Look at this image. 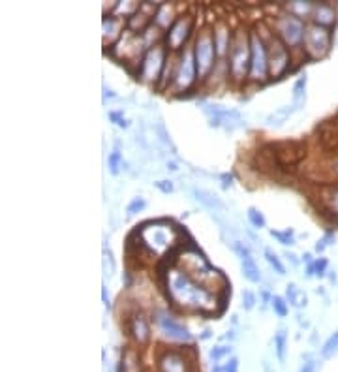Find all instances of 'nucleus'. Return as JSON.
I'll return each instance as SVG.
<instances>
[{
  "mask_svg": "<svg viewBox=\"0 0 338 372\" xmlns=\"http://www.w3.org/2000/svg\"><path fill=\"white\" fill-rule=\"evenodd\" d=\"M160 278L171 307H175L181 312L207 316V314H218L226 305V297L208 292L203 284L194 281L188 273H184L171 261H166Z\"/></svg>",
  "mask_w": 338,
  "mask_h": 372,
  "instance_id": "f257e3e1",
  "label": "nucleus"
},
{
  "mask_svg": "<svg viewBox=\"0 0 338 372\" xmlns=\"http://www.w3.org/2000/svg\"><path fill=\"white\" fill-rule=\"evenodd\" d=\"M184 236L186 233L169 218L147 220L130 233L128 250L132 248H136L137 252L143 250L145 254L163 260V258L175 254L181 247H184V242H182Z\"/></svg>",
  "mask_w": 338,
  "mask_h": 372,
  "instance_id": "f03ea898",
  "label": "nucleus"
},
{
  "mask_svg": "<svg viewBox=\"0 0 338 372\" xmlns=\"http://www.w3.org/2000/svg\"><path fill=\"white\" fill-rule=\"evenodd\" d=\"M226 64H228L229 83H233L235 87L247 85L250 76V28L244 26L235 28Z\"/></svg>",
  "mask_w": 338,
  "mask_h": 372,
  "instance_id": "7ed1b4c3",
  "label": "nucleus"
},
{
  "mask_svg": "<svg viewBox=\"0 0 338 372\" xmlns=\"http://www.w3.org/2000/svg\"><path fill=\"white\" fill-rule=\"evenodd\" d=\"M192 49H194V59L195 66H197L199 83H208V79L213 78L216 66H218V53H216L211 25L199 26V30H197L194 42H192Z\"/></svg>",
  "mask_w": 338,
  "mask_h": 372,
  "instance_id": "20e7f679",
  "label": "nucleus"
},
{
  "mask_svg": "<svg viewBox=\"0 0 338 372\" xmlns=\"http://www.w3.org/2000/svg\"><path fill=\"white\" fill-rule=\"evenodd\" d=\"M267 39V49H269V78L276 79L286 78L287 73L293 72V51L290 47L271 30L269 25H256Z\"/></svg>",
  "mask_w": 338,
  "mask_h": 372,
  "instance_id": "39448f33",
  "label": "nucleus"
},
{
  "mask_svg": "<svg viewBox=\"0 0 338 372\" xmlns=\"http://www.w3.org/2000/svg\"><path fill=\"white\" fill-rule=\"evenodd\" d=\"M199 78H197V66H195L194 49L192 46L184 47L181 53H177L175 72H173V81L169 85L168 92L175 96H184L197 87Z\"/></svg>",
  "mask_w": 338,
  "mask_h": 372,
  "instance_id": "423d86ee",
  "label": "nucleus"
},
{
  "mask_svg": "<svg viewBox=\"0 0 338 372\" xmlns=\"http://www.w3.org/2000/svg\"><path fill=\"white\" fill-rule=\"evenodd\" d=\"M168 59H169V51L163 44L149 47V51L145 53V57L141 59L139 66H137V70L134 76H136L143 85L154 87L158 91V89H160V83H162L163 73H166Z\"/></svg>",
  "mask_w": 338,
  "mask_h": 372,
  "instance_id": "0eeeda50",
  "label": "nucleus"
},
{
  "mask_svg": "<svg viewBox=\"0 0 338 372\" xmlns=\"http://www.w3.org/2000/svg\"><path fill=\"white\" fill-rule=\"evenodd\" d=\"M269 26L293 53H303V42H305L306 23L293 17L280 8V12L269 21Z\"/></svg>",
  "mask_w": 338,
  "mask_h": 372,
  "instance_id": "6e6552de",
  "label": "nucleus"
},
{
  "mask_svg": "<svg viewBox=\"0 0 338 372\" xmlns=\"http://www.w3.org/2000/svg\"><path fill=\"white\" fill-rule=\"evenodd\" d=\"M147 51H149V46L145 44L143 36L126 30L123 38L117 42V46L111 47L109 55L117 62L126 66L132 73H136L137 66H139Z\"/></svg>",
  "mask_w": 338,
  "mask_h": 372,
  "instance_id": "1a4fd4ad",
  "label": "nucleus"
},
{
  "mask_svg": "<svg viewBox=\"0 0 338 372\" xmlns=\"http://www.w3.org/2000/svg\"><path fill=\"white\" fill-rule=\"evenodd\" d=\"M269 49L267 39L260 33L258 26L250 28V76L248 83L252 85H265L269 81Z\"/></svg>",
  "mask_w": 338,
  "mask_h": 372,
  "instance_id": "9d476101",
  "label": "nucleus"
},
{
  "mask_svg": "<svg viewBox=\"0 0 338 372\" xmlns=\"http://www.w3.org/2000/svg\"><path fill=\"white\" fill-rule=\"evenodd\" d=\"M195 26H197V19H195L194 12H181L179 17L173 21V25L169 26L166 34H163V46L168 47L169 53H181L184 47L192 46L190 39L194 42Z\"/></svg>",
  "mask_w": 338,
  "mask_h": 372,
  "instance_id": "9b49d317",
  "label": "nucleus"
},
{
  "mask_svg": "<svg viewBox=\"0 0 338 372\" xmlns=\"http://www.w3.org/2000/svg\"><path fill=\"white\" fill-rule=\"evenodd\" d=\"M158 327V331L162 335L163 339L173 344H192L194 342V335L190 333V329L182 324L179 318H175L173 314L169 312L168 308L157 307L152 310V318Z\"/></svg>",
  "mask_w": 338,
  "mask_h": 372,
  "instance_id": "f8f14e48",
  "label": "nucleus"
},
{
  "mask_svg": "<svg viewBox=\"0 0 338 372\" xmlns=\"http://www.w3.org/2000/svg\"><path fill=\"white\" fill-rule=\"evenodd\" d=\"M332 28L319 26L316 23H306L305 42H303V55L305 59L321 60L332 49Z\"/></svg>",
  "mask_w": 338,
  "mask_h": 372,
  "instance_id": "ddd939ff",
  "label": "nucleus"
},
{
  "mask_svg": "<svg viewBox=\"0 0 338 372\" xmlns=\"http://www.w3.org/2000/svg\"><path fill=\"white\" fill-rule=\"evenodd\" d=\"M202 109L208 117V126L211 128H224V130L233 132L237 128L247 126V121L242 118L241 113L237 109H231V107H226V105L207 102V104L202 105Z\"/></svg>",
  "mask_w": 338,
  "mask_h": 372,
  "instance_id": "4468645a",
  "label": "nucleus"
},
{
  "mask_svg": "<svg viewBox=\"0 0 338 372\" xmlns=\"http://www.w3.org/2000/svg\"><path fill=\"white\" fill-rule=\"evenodd\" d=\"M190 348H163L158 353V371L160 372H195L194 357L188 352Z\"/></svg>",
  "mask_w": 338,
  "mask_h": 372,
  "instance_id": "2eb2a0df",
  "label": "nucleus"
},
{
  "mask_svg": "<svg viewBox=\"0 0 338 372\" xmlns=\"http://www.w3.org/2000/svg\"><path fill=\"white\" fill-rule=\"evenodd\" d=\"M265 152L271 157L273 166H278L282 170L293 168L305 158L306 147L299 141H286V143L267 145Z\"/></svg>",
  "mask_w": 338,
  "mask_h": 372,
  "instance_id": "dca6fc26",
  "label": "nucleus"
},
{
  "mask_svg": "<svg viewBox=\"0 0 338 372\" xmlns=\"http://www.w3.org/2000/svg\"><path fill=\"white\" fill-rule=\"evenodd\" d=\"M126 331L137 346H147L152 339V327H150V318L141 310L134 308L126 316Z\"/></svg>",
  "mask_w": 338,
  "mask_h": 372,
  "instance_id": "f3484780",
  "label": "nucleus"
},
{
  "mask_svg": "<svg viewBox=\"0 0 338 372\" xmlns=\"http://www.w3.org/2000/svg\"><path fill=\"white\" fill-rule=\"evenodd\" d=\"M231 248H233V252L237 254L239 261H241V273L242 276L247 278L248 282H252V284H260L261 282V271L258 267V263L254 260L252 252H250V248L241 241H233L231 242Z\"/></svg>",
  "mask_w": 338,
  "mask_h": 372,
  "instance_id": "a211bd4d",
  "label": "nucleus"
},
{
  "mask_svg": "<svg viewBox=\"0 0 338 372\" xmlns=\"http://www.w3.org/2000/svg\"><path fill=\"white\" fill-rule=\"evenodd\" d=\"M211 28H213V38H215L216 53H218V62H226L229 49H231L235 30L226 19L215 21V23L211 25Z\"/></svg>",
  "mask_w": 338,
  "mask_h": 372,
  "instance_id": "6ab92c4d",
  "label": "nucleus"
},
{
  "mask_svg": "<svg viewBox=\"0 0 338 372\" xmlns=\"http://www.w3.org/2000/svg\"><path fill=\"white\" fill-rule=\"evenodd\" d=\"M126 33V21L118 19L115 15H105L102 21V38H104V47L111 49L117 46V42Z\"/></svg>",
  "mask_w": 338,
  "mask_h": 372,
  "instance_id": "aec40b11",
  "label": "nucleus"
},
{
  "mask_svg": "<svg viewBox=\"0 0 338 372\" xmlns=\"http://www.w3.org/2000/svg\"><path fill=\"white\" fill-rule=\"evenodd\" d=\"M310 23L326 26V28H332L337 25V6L331 4V2H316Z\"/></svg>",
  "mask_w": 338,
  "mask_h": 372,
  "instance_id": "412c9836",
  "label": "nucleus"
},
{
  "mask_svg": "<svg viewBox=\"0 0 338 372\" xmlns=\"http://www.w3.org/2000/svg\"><path fill=\"white\" fill-rule=\"evenodd\" d=\"M192 196H194L195 202L203 205V207L211 211V213H224V211H226V205L222 203L220 197L213 194V192H208V190L194 186V188H192Z\"/></svg>",
  "mask_w": 338,
  "mask_h": 372,
  "instance_id": "4be33fe9",
  "label": "nucleus"
},
{
  "mask_svg": "<svg viewBox=\"0 0 338 372\" xmlns=\"http://www.w3.org/2000/svg\"><path fill=\"white\" fill-rule=\"evenodd\" d=\"M280 8H282L284 12L290 13V15H293V17L305 21V23H310L314 8H316V2H310V0H295V2H286V4H282Z\"/></svg>",
  "mask_w": 338,
  "mask_h": 372,
  "instance_id": "5701e85b",
  "label": "nucleus"
},
{
  "mask_svg": "<svg viewBox=\"0 0 338 372\" xmlns=\"http://www.w3.org/2000/svg\"><path fill=\"white\" fill-rule=\"evenodd\" d=\"M179 17V12H177V8L173 4H169V2H158V10L157 15H154V25L160 28V30H168L169 26L173 25V21Z\"/></svg>",
  "mask_w": 338,
  "mask_h": 372,
  "instance_id": "b1692460",
  "label": "nucleus"
},
{
  "mask_svg": "<svg viewBox=\"0 0 338 372\" xmlns=\"http://www.w3.org/2000/svg\"><path fill=\"white\" fill-rule=\"evenodd\" d=\"M293 113H295V107L293 105H282V107H276L274 112H271L267 115L265 123L269 128H280L290 121Z\"/></svg>",
  "mask_w": 338,
  "mask_h": 372,
  "instance_id": "393cba45",
  "label": "nucleus"
},
{
  "mask_svg": "<svg viewBox=\"0 0 338 372\" xmlns=\"http://www.w3.org/2000/svg\"><path fill=\"white\" fill-rule=\"evenodd\" d=\"M286 299L287 303H290V307L297 308V310H301V308H305L306 305H308V295H306L305 290H301L297 284H293V282H290L286 286Z\"/></svg>",
  "mask_w": 338,
  "mask_h": 372,
  "instance_id": "a878e982",
  "label": "nucleus"
},
{
  "mask_svg": "<svg viewBox=\"0 0 338 372\" xmlns=\"http://www.w3.org/2000/svg\"><path fill=\"white\" fill-rule=\"evenodd\" d=\"M306 85H308V78L305 76H301L295 83H293V107H295V112H301L306 104Z\"/></svg>",
  "mask_w": 338,
  "mask_h": 372,
  "instance_id": "bb28decb",
  "label": "nucleus"
},
{
  "mask_svg": "<svg viewBox=\"0 0 338 372\" xmlns=\"http://www.w3.org/2000/svg\"><path fill=\"white\" fill-rule=\"evenodd\" d=\"M139 369H141V361L137 357V352L132 348H126L121 357L118 372H139Z\"/></svg>",
  "mask_w": 338,
  "mask_h": 372,
  "instance_id": "cd10ccee",
  "label": "nucleus"
},
{
  "mask_svg": "<svg viewBox=\"0 0 338 372\" xmlns=\"http://www.w3.org/2000/svg\"><path fill=\"white\" fill-rule=\"evenodd\" d=\"M118 141H117V147L111 150L109 157H107V170H109V173L113 177L121 175L124 170H126V162H124V157L123 152H121V149H118Z\"/></svg>",
  "mask_w": 338,
  "mask_h": 372,
  "instance_id": "c85d7f7f",
  "label": "nucleus"
},
{
  "mask_svg": "<svg viewBox=\"0 0 338 372\" xmlns=\"http://www.w3.org/2000/svg\"><path fill=\"white\" fill-rule=\"evenodd\" d=\"M321 203L335 218H338V184L329 186V188L321 194Z\"/></svg>",
  "mask_w": 338,
  "mask_h": 372,
  "instance_id": "c756f323",
  "label": "nucleus"
},
{
  "mask_svg": "<svg viewBox=\"0 0 338 372\" xmlns=\"http://www.w3.org/2000/svg\"><path fill=\"white\" fill-rule=\"evenodd\" d=\"M274 353L278 357L280 363L286 361V353H287V331L284 327H280L278 331L274 333Z\"/></svg>",
  "mask_w": 338,
  "mask_h": 372,
  "instance_id": "7c9ffc66",
  "label": "nucleus"
},
{
  "mask_svg": "<svg viewBox=\"0 0 338 372\" xmlns=\"http://www.w3.org/2000/svg\"><path fill=\"white\" fill-rule=\"evenodd\" d=\"M263 256H265L267 263L271 265V269H273L278 276H284V274H286V265L282 263V260H280L278 254L274 252L273 248H265V250H263Z\"/></svg>",
  "mask_w": 338,
  "mask_h": 372,
  "instance_id": "2f4dec72",
  "label": "nucleus"
},
{
  "mask_svg": "<svg viewBox=\"0 0 338 372\" xmlns=\"http://www.w3.org/2000/svg\"><path fill=\"white\" fill-rule=\"evenodd\" d=\"M231 353H233L231 344H218V346L208 350V360L213 361L215 365H218L222 360H228V357H231Z\"/></svg>",
  "mask_w": 338,
  "mask_h": 372,
  "instance_id": "473e14b6",
  "label": "nucleus"
},
{
  "mask_svg": "<svg viewBox=\"0 0 338 372\" xmlns=\"http://www.w3.org/2000/svg\"><path fill=\"white\" fill-rule=\"evenodd\" d=\"M269 233H271V237H273V239H276L280 245H284V247H293V245L297 242V239H295V231H293L292 228L271 229Z\"/></svg>",
  "mask_w": 338,
  "mask_h": 372,
  "instance_id": "72a5a7b5",
  "label": "nucleus"
},
{
  "mask_svg": "<svg viewBox=\"0 0 338 372\" xmlns=\"http://www.w3.org/2000/svg\"><path fill=\"white\" fill-rule=\"evenodd\" d=\"M337 353H338V331H335V333L323 342V346L319 350V355H321V360H331V357L337 355Z\"/></svg>",
  "mask_w": 338,
  "mask_h": 372,
  "instance_id": "f704fd0d",
  "label": "nucleus"
},
{
  "mask_svg": "<svg viewBox=\"0 0 338 372\" xmlns=\"http://www.w3.org/2000/svg\"><path fill=\"white\" fill-rule=\"evenodd\" d=\"M247 218L248 222H250V226H252L254 229H263L267 226V218L265 215L261 213L258 207H248L247 209Z\"/></svg>",
  "mask_w": 338,
  "mask_h": 372,
  "instance_id": "c9c22d12",
  "label": "nucleus"
},
{
  "mask_svg": "<svg viewBox=\"0 0 338 372\" xmlns=\"http://www.w3.org/2000/svg\"><path fill=\"white\" fill-rule=\"evenodd\" d=\"M271 308H273L274 314H276L278 318H286L287 314H290V303H287L286 297H282V295H273Z\"/></svg>",
  "mask_w": 338,
  "mask_h": 372,
  "instance_id": "e433bc0d",
  "label": "nucleus"
},
{
  "mask_svg": "<svg viewBox=\"0 0 338 372\" xmlns=\"http://www.w3.org/2000/svg\"><path fill=\"white\" fill-rule=\"evenodd\" d=\"M145 209H147V200H145V197H141V196L132 197V202L128 203V207H126V216L132 218V216L143 213Z\"/></svg>",
  "mask_w": 338,
  "mask_h": 372,
  "instance_id": "4c0bfd02",
  "label": "nucleus"
},
{
  "mask_svg": "<svg viewBox=\"0 0 338 372\" xmlns=\"http://www.w3.org/2000/svg\"><path fill=\"white\" fill-rule=\"evenodd\" d=\"M154 132H157L158 136V141L166 147V149H171V152L175 154L177 152V147L173 145V141H171V136L168 134V130H166V126H163L162 123L157 124V128H154Z\"/></svg>",
  "mask_w": 338,
  "mask_h": 372,
  "instance_id": "58836bf2",
  "label": "nucleus"
},
{
  "mask_svg": "<svg viewBox=\"0 0 338 372\" xmlns=\"http://www.w3.org/2000/svg\"><path fill=\"white\" fill-rule=\"evenodd\" d=\"M107 118H109L111 123L115 124V126L123 128V130H126V128L130 126V121L126 118V115H124L123 109H111V112L107 113Z\"/></svg>",
  "mask_w": 338,
  "mask_h": 372,
  "instance_id": "ea45409f",
  "label": "nucleus"
},
{
  "mask_svg": "<svg viewBox=\"0 0 338 372\" xmlns=\"http://www.w3.org/2000/svg\"><path fill=\"white\" fill-rule=\"evenodd\" d=\"M241 305L242 308L247 310V312H250V310H254L256 308V305H258V295L254 294L252 290H242L241 294Z\"/></svg>",
  "mask_w": 338,
  "mask_h": 372,
  "instance_id": "a19ab883",
  "label": "nucleus"
},
{
  "mask_svg": "<svg viewBox=\"0 0 338 372\" xmlns=\"http://www.w3.org/2000/svg\"><path fill=\"white\" fill-rule=\"evenodd\" d=\"M327 267H329V261L326 258H316L314 260V276H318V278H323L327 276Z\"/></svg>",
  "mask_w": 338,
  "mask_h": 372,
  "instance_id": "79ce46f5",
  "label": "nucleus"
},
{
  "mask_svg": "<svg viewBox=\"0 0 338 372\" xmlns=\"http://www.w3.org/2000/svg\"><path fill=\"white\" fill-rule=\"evenodd\" d=\"M335 241H337V236L329 231V233H326V236L321 237V239H319V241L316 242V252H318V254H321V252H326V248L331 247V245Z\"/></svg>",
  "mask_w": 338,
  "mask_h": 372,
  "instance_id": "37998d69",
  "label": "nucleus"
},
{
  "mask_svg": "<svg viewBox=\"0 0 338 372\" xmlns=\"http://www.w3.org/2000/svg\"><path fill=\"white\" fill-rule=\"evenodd\" d=\"M154 186H157L162 194H171V192L175 190V184H173V181H169V179H160V181L154 183Z\"/></svg>",
  "mask_w": 338,
  "mask_h": 372,
  "instance_id": "c03bdc74",
  "label": "nucleus"
},
{
  "mask_svg": "<svg viewBox=\"0 0 338 372\" xmlns=\"http://www.w3.org/2000/svg\"><path fill=\"white\" fill-rule=\"evenodd\" d=\"M222 371L224 372H239V360H237L235 355L228 357V360H226V363L222 365Z\"/></svg>",
  "mask_w": 338,
  "mask_h": 372,
  "instance_id": "a18cd8bd",
  "label": "nucleus"
},
{
  "mask_svg": "<svg viewBox=\"0 0 338 372\" xmlns=\"http://www.w3.org/2000/svg\"><path fill=\"white\" fill-rule=\"evenodd\" d=\"M299 372H318V361L316 360H308L306 357V361L301 365Z\"/></svg>",
  "mask_w": 338,
  "mask_h": 372,
  "instance_id": "49530a36",
  "label": "nucleus"
},
{
  "mask_svg": "<svg viewBox=\"0 0 338 372\" xmlns=\"http://www.w3.org/2000/svg\"><path fill=\"white\" fill-rule=\"evenodd\" d=\"M220 181H222V188L224 190H229L233 186V175H231V173H224V175H220Z\"/></svg>",
  "mask_w": 338,
  "mask_h": 372,
  "instance_id": "de8ad7c7",
  "label": "nucleus"
},
{
  "mask_svg": "<svg viewBox=\"0 0 338 372\" xmlns=\"http://www.w3.org/2000/svg\"><path fill=\"white\" fill-rule=\"evenodd\" d=\"M284 258H286V260L290 261V263H292L293 267H297V265H299V260H297V256L293 254V252H290V250H286V252H284Z\"/></svg>",
  "mask_w": 338,
  "mask_h": 372,
  "instance_id": "09e8293b",
  "label": "nucleus"
},
{
  "mask_svg": "<svg viewBox=\"0 0 338 372\" xmlns=\"http://www.w3.org/2000/svg\"><path fill=\"white\" fill-rule=\"evenodd\" d=\"M107 98L109 100L117 98V94L111 91V89H107V85H104V102H107Z\"/></svg>",
  "mask_w": 338,
  "mask_h": 372,
  "instance_id": "8fccbe9b",
  "label": "nucleus"
},
{
  "mask_svg": "<svg viewBox=\"0 0 338 372\" xmlns=\"http://www.w3.org/2000/svg\"><path fill=\"white\" fill-rule=\"evenodd\" d=\"M102 299H104V305L105 308H109L111 307V303H109V295H107V287L102 286Z\"/></svg>",
  "mask_w": 338,
  "mask_h": 372,
  "instance_id": "3c124183",
  "label": "nucleus"
},
{
  "mask_svg": "<svg viewBox=\"0 0 338 372\" xmlns=\"http://www.w3.org/2000/svg\"><path fill=\"white\" fill-rule=\"evenodd\" d=\"M166 170H168V171H179V166H177L175 162H169V160H168V162H166Z\"/></svg>",
  "mask_w": 338,
  "mask_h": 372,
  "instance_id": "603ef678",
  "label": "nucleus"
},
{
  "mask_svg": "<svg viewBox=\"0 0 338 372\" xmlns=\"http://www.w3.org/2000/svg\"><path fill=\"white\" fill-rule=\"evenodd\" d=\"M303 261H305L306 265H310V263H312V254H310V252H305V254H303Z\"/></svg>",
  "mask_w": 338,
  "mask_h": 372,
  "instance_id": "864d4df0",
  "label": "nucleus"
},
{
  "mask_svg": "<svg viewBox=\"0 0 338 372\" xmlns=\"http://www.w3.org/2000/svg\"><path fill=\"white\" fill-rule=\"evenodd\" d=\"M213 372H224V371H222V365H215V366H213Z\"/></svg>",
  "mask_w": 338,
  "mask_h": 372,
  "instance_id": "5fc2aeb1",
  "label": "nucleus"
}]
</instances>
